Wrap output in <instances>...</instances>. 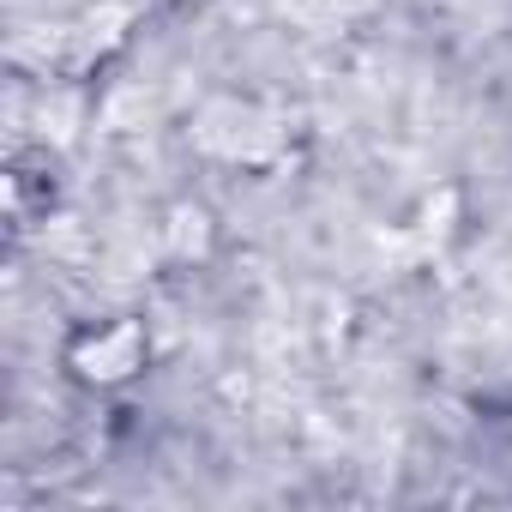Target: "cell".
<instances>
[{
	"label": "cell",
	"mask_w": 512,
	"mask_h": 512,
	"mask_svg": "<svg viewBox=\"0 0 512 512\" xmlns=\"http://www.w3.org/2000/svg\"><path fill=\"white\" fill-rule=\"evenodd\" d=\"M284 13L302 19V25H332L344 13V0H284Z\"/></svg>",
	"instance_id": "cell-2"
},
{
	"label": "cell",
	"mask_w": 512,
	"mask_h": 512,
	"mask_svg": "<svg viewBox=\"0 0 512 512\" xmlns=\"http://www.w3.org/2000/svg\"><path fill=\"white\" fill-rule=\"evenodd\" d=\"M205 145H217L229 157H260V151H272V127L247 109H217L205 127Z\"/></svg>",
	"instance_id": "cell-1"
}]
</instances>
